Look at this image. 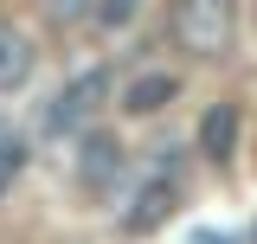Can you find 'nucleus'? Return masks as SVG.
Wrapping results in <instances>:
<instances>
[{
  "instance_id": "obj_7",
  "label": "nucleus",
  "mask_w": 257,
  "mask_h": 244,
  "mask_svg": "<svg viewBox=\"0 0 257 244\" xmlns=\"http://www.w3.org/2000/svg\"><path fill=\"white\" fill-rule=\"evenodd\" d=\"M231 148H238V103H212L199 116V154L206 161H231Z\"/></svg>"
},
{
  "instance_id": "obj_1",
  "label": "nucleus",
  "mask_w": 257,
  "mask_h": 244,
  "mask_svg": "<svg viewBox=\"0 0 257 244\" xmlns=\"http://www.w3.org/2000/svg\"><path fill=\"white\" fill-rule=\"evenodd\" d=\"M167 32L193 58H225L231 52V32H238V7L231 0H174Z\"/></svg>"
},
{
  "instance_id": "obj_10",
  "label": "nucleus",
  "mask_w": 257,
  "mask_h": 244,
  "mask_svg": "<svg viewBox=\"0 0 257 244\" xmlns=\"http://www.w3.org/2000/svg\"><path fill=\"white\" fill-rule=\"evenodd\" d=\"M187 244H231V238H225V231H193Z\"/></svg>"
},
{
  "instance_id": "obj_4",
  "label": "nucleus",
  "mask_w": 257,
  "mask_h": 244,
  "mask_svg": "<svg viewBox=\"0 0 257 244\" xmlns=\"http://www.w3.org/2000/svg\"><path fill=\"white\" fill-rule=\"evenodd\" d=\"M174 96H180V77L174 71H135L122 84V96H116V109L122 116H161Z\"/></svg>"
},
{
  "instance_id": "obj_6",
  "label": "nucleus",
  "mask_w": 257,
  "mask_h": 244,
  "mask_svg": "<svg viewBox=\"0 0 257 244\" xmlns=\"http://www.w3.org/2000/svg\"><path fill=\"white\" fill-rule=\"evenodd\" d=\"M26 77H32V39H26V26L0 20V96H13Z\"/></svg>"
},
{
  "instance_id": "obj_2",
  "label": "nucleus",
  "mask_w": 257,
  "mask_h": 244,
  "mask_svg": "<svg viewBox=\"0 0 257 244\" xmlns=\"http://www.w3.org/2000/svg\"><path fill=\"white\" fill-rule=\"evenodd\" d=\"M174 154H180V148H161V161L148 167V174H142V186L128 193V212H122V231H128V238H155L161 225L174 218V206H180Z\"/></svg>"
},
{
  "instance_id": "obj_9",
  "label": "nucleus",
  "mask_w": 257,
  "mask_h": 244,
  "mask_svg": "<svg viewBox=\"0 0 257 244\" xmlns=\"http://www.w3.org/2000/svg\"><path fill=\"white\" fill-rule=\"evenodd\" d=\"M128 13H135V0H103V7H96V20H103V26H122Z\"/></svg>"
},
{
  "instance_id": "obj_3",
  "label": "nucleus",
  "mask_w": 257,
  "mask_h": 244,
  "mask_svg": "<svg viewBox=\"0 0 257 244\" xmlns=\"http://www.w3.org/2000/svg\"><path fill=\"white\" fill-rule=\"evenodd\" d=\"M103 90H109V77H103L96 64H90V71H77V77L52 96V109L39 116V129H45V135H64V129H77V122H90V109L103 103Z\"/></svg>"
},
{
  "instance_id": "obj_8",
  "label": "nucleus",
  "mask_w": 257,
  "mask_h": 244,
  "mask_svg": "<svg viewBox=\"0 0 257 244\" xmlns=\"http://www.w3.org/2000/svg\"><path fill=\"white\" fill-rule=\"evenodd\" d=\"M20 167H26V142H20V129H7V122H0V193L13 186Z\"/></svg>"
},
{
  "instance_id": "obj_5",
  "label": "nucleus",
  "mask_w": 257,
  "mask_h": 244,
  "mask_svg": "<svg viewBox=\"0 0 257 244\" xmlns=\"http://www.w3.org/2000/svg\"><path fill=\"white\" fill-rule=\"evenodd\" d=\"M116 174H122V148H116V135H90V129H84V142H77V180L90 186V193H103Z\"/></svg>"
}]
</instances>
